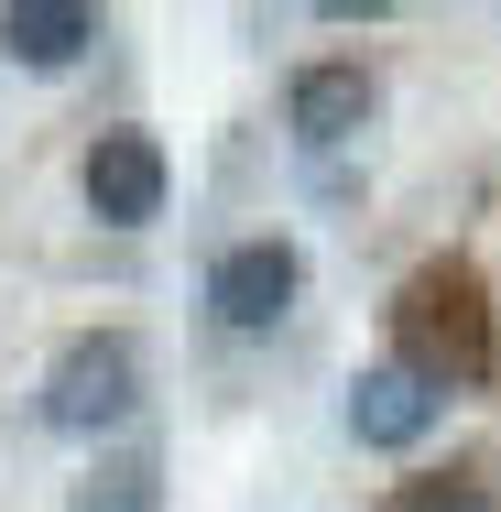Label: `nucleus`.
Here are the masks:
<instances>
[{
    "label": "nucleus",
    "mask_w": 501,
    "mask_h": 512,
    "mask_svg": "<svg viewBox=\"0 0 501 512\" xmlns=\"http://www.w3.org/2000/svg\"><path fill=\"white\" fill-rule=\"evenodd\" d=\"M371 109H382V88H371V66H360V55H316V66L284 77V131L316 142V153L360 142V131H371Z\"/></svg>",
    "instance_id": "39448f33"
},
{
    "label": "nucleus",
    "mask_w": 501,
    "mask_h": 512,
    "mask_svg": "<svg viewBox=\"0 0 501 512\" xmlns=\"http://www.w3.org/2000/svg\"><path fill=\"white\" fill-rule=\"evenodd\" d=\"M393 360H414L436 393H480V382L501 371V316H491L480 262L436 251V262L403 273V295H393Z\"/></svg>",
    "instance_id": "f257e3e1"
},
{
    "label": "nucleus",
    "mask_w": 501,
    "mask_h": 512,
    "mask_svg": "<svg viewBox=\"0 0 501 512\" xmlns=\"http://www.w3.org/2000/svg\"><path fill=\"white\" fill-rule=\"evenodd\" d=\"M66 512H164V458L153 447H109L99 469L66 491Z\"/></svg>",
    "instance_id": "6e6552de"
},
{
    "label": "nucleus",
    "mask_w": 501,
    "mask_h": 512,
    "mask_svg": "<svg viewBox=\"0 0 501 512\" xmlns=\"http://www.w3.org/2000/svg\"><path fill=\"white\" fill-rule=\"evenodd\" d=\"M436 425H447V393H436L414 360H371V371L349 382V436H360V447H393L403 458V447H425Z\"/></svg>",
    "instance_id": "423d86ee"
},
{
    "label": "nucleus",
    "mask_w": 501,
    "mask_h": 512,
    "mask_svg": "<svg viewBox=\"0 0 501 512\" xmlns=\"http://www.w3.org/2000/svg\"><path fill=\"white\" fill-rule=\"evenodd\" d=\"M77 197L99 229H153L164 197H175V164H164V142L153 131H99L88 142V164H77Z\"/></svg>",
    "instance_id": "20e7f679"
},
{
    "label": "nucleus",
    "mask_w": 501,
    "mask_h": 512,
    "mask_svg": "<svg viewBox=\"0 0 501 512\" xmlns=\"http://www.w3.org/2000/svg\"><path fill=\"white\" fill-rule=\"evenodd\" d=\"M393 512H491V469H480V458H447V469L403 480Z\"/></svg>",
    "instance_id": "1a4fd4ad"
},
{
    "label": "nucleus",
    "mask_w": 501,
    "mask_h": 512,
    "mask_svg": "<svg viewBox=\"0 0 501 512\" xmlns=\"http://www.w3.org/2000/svg\"><path fill=\"white\" fill-rule=\"evenodd\" d=\"M305 295V251L284 229H251V240H229L218 262H207V316L229 327V338H273Z\"/></svg>",
    "instance_id": "7ed1b4c3"
},
{
    "label": "nucleus",
    "mask_w": 501,
    "mask_h": 512,
    "mask_svg": "<svg viewBox=\"0 0 501 512\" xmlns=\"http://www.w3.org/2000/svg\"><path fill=\"white\" fill-rule=\"evenodd\" d=\"M88 44H99V11H88V0H0V55H11V66L55 77V66H77Z\"/></svg>",
    "instance_id": "0eeeda50"
},
{
    "label": "nucleus",
    "mask_w": 501,
    "mask_h": 512,
    "mask_svg": "<svg viewBox=\"0 0 501 512\" xmlns=\"http://www.w3.org/2000/svg\"><path fill=\"white\" fill-rule=\"evenodd\" d=\"M142 338L131 327H77L55 360H44V425L55 436H109V425H131L142 414Z\"/></svg>",
    "instance_id": "f03ea898"
}]
</instances>
